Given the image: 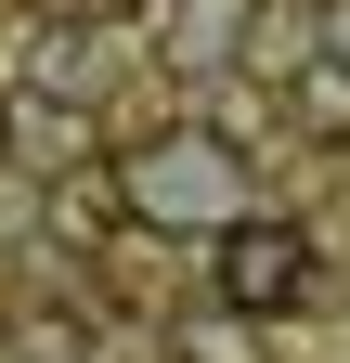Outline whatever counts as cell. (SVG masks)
<instances>
[{
    "instance_id": "5",
    "label": "cell",
    "mask_w": 350,
    "mask_h": 363,
    "mask_svg": "<svg viewBox=\"0 0 350 363\" xmlns=\"http://www.w3.org/2000/svg\"><path fill=\"white\" fill-rule=\"evenodd\" d=\"M312 26H324V65L350 78V0H324V13H312Z\"/></svg>"
},
{
    "instance_id": "3",
    "label": "cell",
    "mask_w": 350,
    "mask_h": 363,
    "mask_svg": "<svg viewBox=\"0 0 350 363\" xmlns=\"http://www.w3.org/2000/svg\"><path fill=\"white\" fill-rule=\"evenodd\" d=\"M182 363H259L247 311H208V325H182Z\"/></svg>"
},
{
    "instance_id": "1",
    "label": "cell",
    "mask_w": 350,
    "mask_h": 363,
    "mask_svg": "<svg viewBox=\"0 0 350 363\" xmlns=\"http://www.w3.org/2000/svg\"><path fill=\"white\" fill-rule=\"evenodd\" d=\"M117 208L143 220V234H195L221 247L234 234V143H208V130H156V143H117Z\"/></svg>"
},
{
    "instance_id": "2",
    "label": "cell",
    "mask_w": 350,
    "mask_h": 363,
    "mask_svg": "<svg viewBox=\"0 0 350 363\" xmlns=\"http://www.w3.org/2000/svg\"><path fill=\"white\" fill-rule=\"evenodd\" d=\"M208 286H221V311H298L312 298V234L298 220H234L221 247H208Z\"/></svg>"
},
{
    "instance_id": "4",
    "label": "cell",
    "mask_w": 350,
    "mask_h": 363,
    "mask_svg": "<svg viewBox=\"0 0 350 363\" xmlns=\"http://www.w3.org/2000/svg\"><path fill=\"white\" fill-rule=\"evenodd\" d=\"M78 13H91L104 39H130V26H143V13H156V0H78Z\"/></svg>"
},
{
    "instance_id": "6",
    "label": "cell",
    "mask_w": 350,
    "mask_h": 363,
    "mask_svg": "<svg viewBox=\"0 0 350 363\" xmlns=\"http://www.w3.org/2000/svg\"><path fill=\"white\" fill-rule=\"evenodd\" d=\"M0 156H13V91H0Z\"/></svg>"
}]
</instances>
